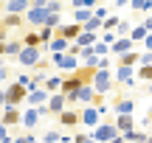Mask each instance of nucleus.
Masks as SVG:
<instances>
[{"label":"nucleus","instance_id":"obj_4","mask_svg":"<svg viewBox=\"0 0 152 143\" xmlns=\"http://www.w3.org/2000/svg\"><path fill=\"white\" fill-rule=\"evenodd\" d=\"M20 51H23V45H20V42H9V45H3V53H9V56L20 53Z\"/></svg>","mask_w":152,"mask_h":143},{"label":"nucleus","instance_id":"obj_2","mask_svg":"<svg viewBox=\"0 0 152 143\" xmlns=\"http://www.w3.org/2000/svg\"><path fill=\"white\" fill-rule=\"evenodd\" d=\"M20 62H23V65H37V62H39V51L26 45V48H23V53H20Z\"/></svg>","mask_w":152,"mask_h":143},{"label":"nucleus","instance_id":"obj_14","mask_svg":"<svg viewBox=\"0 0 152 143\" xmlns=\"http://www.w3.org/2000/svg\"><path fill=\"white\" fill-rule=\"evenodd\" d=\"M3 138H6V129H3V126H0V140H3Z\"/></svg>","mask_w":152,"mask_h":143},{"label":"nucleus","instance_id":"obj_11","mask_svg":"<svg viewBox=\"0 0 152 143\" xmlns=\"http://www.w3.org/2000/svg\"><path fill=\"white\" fill-rule=\"evenodd\" d=\"M51 48H54V51H62V48H65V39H62V37L54 39V45H51Z\"/></svg>","mask_w":152,"mask_h":143},{"label":"nucleus","instance_id":"obj_12","mask_svg":"<svg viewBox=\"0 0 152 143\" xmlns=\"http://www.w3.org/2000/svg\"><path fill=\"white\" fill-rule=\"evenodd\" d=\"M6 76H9V70H6V67H0V82H3Z\"/></svg>","mask_w":152,"mask_h":143},{"label":"nucleus","instance_id":"obj_9","mask_svg":"<svg viewBox=\"0 0 152 143\" xmlns=\"http://www.w3.org/2000/svg\"><path fill=\"white\" fill-rule=\"evenodd\" d=\"M62 124H76V112H62Z\"/></svg>","mask_w":152,"mask_h":143},{"label":"nucleus","instance_id":"obj_10","mask_svg":"<svg viewBox=\"0 0 152 143\" xmlns=\"http://www.w3.org/2000/svg\"><path fill=\"white\" fill-rule=\"evenodd\" d=\"M3 25H20V17H17V14L6 17V20H3Z\"/></svg>","mask_w":152,"mask_h":143},{"label":"nucleus","instance_id":"obj_6","mask_svg":"<svg viewBox=\"0 0 152 143\" xmlns=\"http://www.w3.org/2000/svg\"><path fill=\"white\" fill-rule=\"evenodd\" d=\"M23 9H26V0H14V3H9V11H11V14H20Z\"/></svg>","mask_w":152,"mask_h":143},{"label":"nucleus","instance_id":"obj_8","mask_svg":"<svg viewBox=\"0 0 152 143\" xmlns=\"http://www.w3.org/2000/svg\"><path fill=\"white\" fill-rule=\"evenodd\" d=\"M23 121H26V126H34V124H37V112H26Z\"/></svg>","mask_w":152,"mask_h":143},{"label":"nucleus","instance_id":"obj_13","mask_svg":"<svg viewBox=\"0 0 152 143\" xmlns=\"http://www.w3.org/2000/svg\"><path fill=\"white\" fill-rule=\"evenodd\" d=\"M17 143H34L31 138H20V140H17Z\"/></svg>","mask_w":152,"mask_h":143},{"label":"nucleus","instance_id":"obj_3","mask_svg":"<svg viewBox=\"0 0 152 143\" xmlns=\"http://www.w3.org/2000/svg\"><path fill=\"white\" fill-rule=\"evenodd\" d=\"M20 121V112H17V107H6V112H3V124L9 126V124H17Z\"/></svg>","mask_w":152,"mask_h":143},{"label":"nucleus","instance_id":"obj_1","mask_svg":"<svg viewBox=\"0 0 152 143\" xmlns=\"http://www.w3.org/2000/svg\"><path fill=\"white\" fill-rule=\"evenodd\" d=\"M3 98H6V104H9V107H17L23 98H26V87H23V84H11V87L3 93Z\"/></svg>","mask_w":152,"mask_h":143},{"label":"nucleus","instance_id":"obj_7","mask_svg":"<svg viewBox=\"0 0 152 143\" xmlns=\"http://www.w3.org/2000/svg\"><path fill=\"white\" fill-rule=\"evenodd\" d=\"M62 104H65V98H62V95H54V98H51V110H54V112H59Z\"/></svg>","mask_w":152,"mask_h":143},{"label":"nucleus","instance_id":"obj_5","mask_svg":"<svg viewBox=\"0 0 152 143\" xmlns=\"http://www.w3.org/2000/svg\"><path fill=\"white\" fill-rule=\"evenodd\" d=\"M45 98H48V95H45V93H42V90H34V93H31V95H28V101H31V104H42V101H45Z\"/></svg>","mask_w":152,"mask_h":143},{"label":"nucleus","instance_id":"obj_15","mask_svg":"<svg viewBox=\"0 0 152 143\" xmlns=\"http://www.w3.org/2000/svg\"><path fill=\"white\" fill-rule=\"evenodd\" d=\"M3 45H6V42H3V39H0V53H3Z\"/></svg>","mask_w":152,"mask_h":143}]
</instances>
